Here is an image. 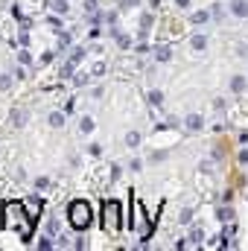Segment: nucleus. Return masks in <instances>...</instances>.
<instances>
[{
	"mask_svg": "<svg viewBox=\"0 0 248 251\" xmlns=\"http://www.w3.org/2000/svg\"><path fill=\"white\" fill-rule=\"evenodd\" d=\"M240 161H243V164H248V149H246V152H240Z\"/></svg>",
	"mask_w": 248,
	"mask_h": 251,
	"instance_id": "c85d7f7f",
	"label": "nucleus"
},
{
	"mask_svg": "<svg viewBox=\"0 0 248 251\" xmlns=\"http://www.w3.org/2000/svg\"><path fill=\"white\" fill-rule=\"evenodd\" d=\"M50 6H53V12H59V15H67V0H53Z\"/></svg>",
	"mask_w": 248,
	"mask_h": 251,
	"instance_id": "9b49d317",
	"label": "nucleus"
},
{
	"mask_svg": "<svg viewBox=\"0 0 248 251\" xmlns=\"http://www.w3.org/2000/svg\"><path fill=\"white\" fill-rule=\"evenodd\" d=\"M24 120H26V111H15L12 114V123L15 126H24Z\"/></svg>",
	"mask_w": 248,
	"mask_h": 251,
	"instance_id": "dca6fc26",
	"label": "nucleus"
},
{
	"mask_svg": "<svg viewBox=\"0 0 248 251\" xmlns=\"http://www.w3.org/2000/svg\"><path fill=\"white\" fill-rule=\"evenodd\" d=\"M79 128H82L85 134H88V131H94V120H91V117H82V123H79Z\"/></svg>",
	"mask_w": 248,
	"mask_h": 251,
	"instance_id": "ddd939ff",
	"label": "nucleus"
},
{
	"mask_svg": "<svg viewBox=\"0 0 248 251\" xmlns=\"http://www.w3.org/2000/svg\"><path fill=\"white\" fill-rule=\"evenodd\" d=\"M9 88H12V76L3 73V76H0V91H9Z\"/></svg>",
	"mask_w": 248,
	"mask_h": 251,
	"instance_id": "f3484780",
	"label": "nucleus"
},
{
	"mask_svg": "<svg viewBox=\"0 0 248 251\" xmlns=\"http://www.w3.org/2000/svg\"><path fill=\"white\" fill-rule=\"evenodd\" d=\"M175 6H178V9H187V6H190V0H175Z\"/></svg>",
	"mask_w": 248,
	"mask_h": 251,
	"instance_id": "cd10ccee",
	"label": "nucleus"
},
{
	"mask_svg": "<svg viewBox=\"0 0 248 251\" xmlns=\"http://www.w3.org/2000/svg\"><path fill=\"white\" fill-rule=\"evenodd\" d=\"M91 219H94V213H91V204L88 201H70V207H67V222L76 228V231H85L88 225H91Z\"/></svg>",
	"mask_w": 248,
	"mask_h": 251,
	"instance_id": "f257e3e1",
	"label": "nucleus"
},
{
	"mask_svg": "<svg viewBox=\"0 0 248 251\" xmlns=\"http://www.w3.org/2000/svg\"><path fill=\"white\" fill-rule=\"evenodd\" d=\"M231 91H234V94H243V91H246V79H243V76H234V79H231Z\"/></svg>",
	"mask_w": 248,
	"mask_h": 251,
	"instance_id": "423d86ee",
	"label": "nucleus"
},
{
	"mask_svg": "<svg viewBox=\"0 0 248 251\" xmlns=\"http://www.w3.org/2000/svg\"><path fill=\"white\" fill-rule=\"evenodd\" d=\"M155 59H158V62H170V59H173V50H170V47H158V50H155Z\"/></svg>",
	"mask_w": 248,
	"mask_h": 251,
	"instance_id": "39448f33",
	"label": "nucleus"
},
{
	"mask_svg": "<svg viewBox=\"0 0 248 251\" xmlns=\"http://www.w3.org/2000/svg\"><path fill=\"white\" fill-rule=\"evenodd\" d=\"M216 219H219V222H234V210H231V207H225V204H222V207H219V210H216Z\"/></svg>",
	"mask_w": 248,
	"mask_h": 251,
	"instance_id": "20e7f679",
	"label": "nucleus"
},
{
	"mask_svg": "<svg viewBox=\"0 0 248 251\" xmlns=\"http://www.w3.org/2000/svg\"><path fill=\"white\" fill-rule=\"evenodd\" d=\"M137 143H140V134H137V131H128V134H125V146H131V149H134Z\"/></svg>",
	"mask_w": 248,
	"mask_h": 251,
	"instance_id": "f8f14e48",
	"label": "nucleus"
},
{
	"mask_svg": "<svg viewBox=\"0 0 248 251\" xmlns=\"http://www.w3.org/2000/svg\"><path fill=\"white\" fill-rule=\"evenodd\" d=\"M201 117H198V114H190V117H187V128H190V131H198V128H201Z\"/></svg>",
	"mask_w": 248,
	"mask_h": 251,
	"instance_id": "0eeeda50",
	"label": "nucleus"
},
{
	"mask_svg": "<svg viewBox=\"0 0 248 251\" xmlns=\"http://www.w3.org/2000/svg\"><path fill=\"white\" fill-rule=\"evenodd\" d=\"M161 100H164L161 91H149V102H152V105H161Z\"/></svg>",
	"mask_w": 248,
	"mask_h": 251,
	"instance_id": "2eb2a0df",
	"label": "nucleus"
},
{
	"mask_svg": "<svg viewBox=\"0 0 248 251\" xmlns=\"http://www.w3.org/2000/svg\"><path fill=\"white\" fill-rule=\"evenodd\" d=\"M50 126H53V128H62L64 126V114L62 111H53V114H50Z\"/></svg>",
	"mask_w": 248,
	"mask_h": 251,
	"instance_id": "1a4fd4ad",
	"label": "nucleus"
},
{
	"mask_svg": "<svg viewBox=\"0 0 248 251\" xmlns=\"http://www.w3.org/2000/svg\"><path fill=\"white\" fill-rule=\"evenodd\" d=\"M178 219H181V222H184V225H190V219H193V210H190V207H184V210H181V216H178Z\"/></svg>",
	"mask_w": 248,
	"mask_h": 251,
	"instance_id": "a211bd4d",
	"label": "nucleus"
},
{
	"mask_svg": "<svg viewBox=\"0 0 248 251\" xmlns=\"http://www.w3.org/2000/svg\"><path fill=\"white\" fill-rule=\"evenodd\" d=\"M190 44H193V50H204V47H207V38H204V35H193Z\"/></svg>",
	"mask_w": 248,
	"mask_h": 251,
	"instance_id": "9d476101",
	"label": "nucleus"
},
{
	"mask_svg": "<svg viewBox=\"0 0 248 251\" xmlns=\"http://www.w3.org/2000/svg\"><path fill=\"white\" fill-rule=\"evenodd\" d=\"M201 237H204V234H201V228H196V231H193V237H190V240H193V243H201Z\"/></svg>",
	"mask_w": 248,
	"mask_h": 251,
	"instance_id": "393cba45",
	"label": "nucleus"
},
{
	"mask_svg": "<svg viewBox=\"0 0 248 251\" xmlns=\"http://www.w3.org/2000/svg\"><path fill=\"white\" fill-rule=\"evenodd\" d=\"M82 56H85V50H82V47H76V50H73V56H70V62H73V64L82 62Z\"/></svg>",
	"mask_w": 248,
	"mask_h": 251,
	"instance_id": "6ab92c4d",
	"label": "nucleus"
},
{
	"mask_svg": "<svg viewBox=\"0 0 248 251\" xmlns=\"http://www.w3.org/2000/svg\"><path fill=\"white\" fill-rule=\"evenodd\" d=\"M120 216H123V207H120V201H105L102 204V228L108 231V234H117L120 231Z\"/></svg>",
	"mask_w": 248,
	"mask_h": 251,
	"instance_id": "f03ea898",
	"label": "nucleus"
},
{
	"mask_svg": "<svg viewBox=\"0 0 248 251\" xmlns=\"http://www.w3.org/2000/svg\"><path fill=\"white\" fill-rule=\"evenodd\" d=\"M117 44H120V47H128V44H131V38H128V35H117Z\"/></svg>",
	"mask_w": 248,
	"mask_h": 251,
	"instance_id": "b1692460",
	"label": "nucleus"
},
{
	"mask_svg": "<svg viewBox=\"0 0 248 251\" xmlns=\"http://www.w3.org/2000/svg\"><path fill=\"white\" fill-rule=\"evenodd\" d=\"M47 231L56 234V231H59V219H50V222H47Z\"/></svg>",
	"mask_w": 248,
	"mask_h": 251,
	"instance_id": "412c9836",
	"label": "nucleus"
},
{
	"mask_svg": "<svg viewBox=\"0 0 248 251\" xmlns=\"http://www.w3.org/2000/svg\"><path fill=\"white\" fill-rule=\"evenodd\" d=\"M207 18H210L207 12H193V18H190V21H193V24H204Z\"/></svg>",
	"mask_w": 248,
	"mask_h": 251,
	"instance_id": "4468645a",
	"label": "nucleus"
},
{
	"mask_svg": "<svg viewBox=\"0 0 248 251\" xmlns=\"http://www.w3.org/2000/svg\"><path fill=\"white\" fill-rule=\"evenodd\" d=\"M18 59H21V64H29V62H32V59H29V53H26V50H21V53H18Z\"/></svg>",
	"mask_w": 248,
	"mask_h": 251,
	"instance_id": "4be33fe9",
	"label": "nucleus"
},
{
	"mask_svg": "<svg viewBox=\"0 0 248 251\" xmlns=\"http://www.w3.org/2000/svg\"><path fill=\"white\" fill-rule=\"evenodd\" d=\"M234 234H237V228H234V225H228V228H225V234H222V246H231V243H234Z\"/></svg>",
	"mask_w": 248,
	"mask_h": 251,
	"instance_id": "6e6552de",
	"label": "nucleus"
},
{
	"mask_svg": "<svg viewBox=\"0 0 248 251\" xmlns=\"http://www.w3.org/2000/svg\"><path fill=\"white\" fill-rule=\"evenodd\" d=\"M47 187H50L47 178H35V190H47Z\"/></svg>",
	"mask_w": 248,
	"mask_h": 251,
	"instance_id": "aec40b11",
	"label": "nucleus"
},
{
	"mask_svg": "<svg viewBox=\"0 0 248 251\" xmlns=\"http://www.w3.org/2000/svg\"><path fill=\"white\" fill-rule=\"evenodd\" d=\"M210 15H213V18H216V21H219V18H222V6H219V3H216V6H213V12H210Z\"/></svg>",
	"mask_w": 248,
	"mask_h": 251,
	"instance_id": "bb28decb",
	"label": "nucleus"
},
{
	"mask_svg": "<svg viewBox=\"0 0 248 251\" xmlns=\"http://www.w3.org/2000/svg\"><path fill=\"white\" fill-rule=\"evenodd\" d=\"M231 12L237 18H248V0H231Z\"/></svg>",
	"mask_w": 248,
	"mask_h": 251,
	"instance_id": "7ed1b4c3",
	"label": "nucleus"
},
{
	"mask_svg": "<svg viewBox=\"0 0 248 251\" xmlns=\"http://www.w3.org/2000/svg\"><path fill=\"white\" fill-rule=\"evenodd\" d=\"M38 249H41V251H50V249H53V243H50V240H38Z\"/></svg>",
	"mask_w": 248,
	"mask_h": 251,
	"instance_id": "5701e85b",
	"label": "nucleus"
},
{
	"mask_svg": "<svg viewBox=\"0 0 248 251\" xmlns=\"http://www.w3.org/2000/svg\"><path fill=\"white\" fill-rule=\"evenodd\" d=\"M85 12H97V0H85Z\"/></svg>",
	"mask_w": 248,
	"mask_h": 251,
	"instance_id": "a878e982",
	"label": "nucleus"
}]
</instances>
